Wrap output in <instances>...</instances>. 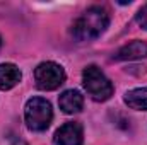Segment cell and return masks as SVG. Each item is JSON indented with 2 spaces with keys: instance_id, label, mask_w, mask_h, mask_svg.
I'll return each mask as SVG.
<instances>
[{
  "instance_id": "11",
  "label": "cell",
  "mask_w": 147,
  "mask_h": 145,
  "mask_svg": "<svg viewBox=\"0 0 147 145\" xmlns=\"http://www.w3.org/2000/svg\"><path fill=\"white\" fill-rule=\"evenodd\" d=\"M14 145H28L26 142H22V140H17V142H14Z\"/></svg>"
},
{
  "instance_id": "5",
  "label": "cell",
  "mask_w": 147,
  "mask_h": 145,
  "mask_svg": "<svg viewBox=\"0 0 147 145\" xmlns=\"http://www.w3.org/2000/svg\"><path fill=\"white\" fill-rule=\"evenodd\" d=\"M82 140H84L82 126L79 123H74V121L60 126L53 137L55 145H82Z\"/></svg>"
},
{
  "instance_id": "2",
  "label": "cell",
  "mask_w": 147,
  "mask_h": 145,
  "mask_svg": "<svg viewBox=\"0 0 147 145\" xmlns=\"http://www.w3.org/2000/svg\"><path fill=\"white\" fill-rule=\"evenodd\" d=\"M24 119L31 132H45L53 119L51 104L43 97H31L24 108Z\"/></svg>"
},
{
  "instance_id": "4",
  "label": "cell",
  "mask_w": 147,
  "mask_h": 145,
  "mask_svg": "<svg viewBox=\"0 0 147 145\" xmlns=\"http://www.w3.org/2000/svg\"><path fill=\"white\" fill-rule=\"evenodd\" d=\"M65 70L55 62H43L34 70V80L38 89L41 91H55L65 82Z\"/></svg>"
},
{
  "instance_id": "12",
  "label": "cell",
  "mask_w": 147,
  "mask_h": 145,
  "mask_svg": "<svg viewBox=\"0 0 147 145\" xmlns=\"http://www.w3.org/2000/svg\"><path fill=\"white\" fill-rule=\"evenodd\" d=\"M0 46H2V39H0Z\"/></svg>"
},
{
  "instance_id": "10",
  "label": "cell",
  "mask_w": 147,
  "mask_h": 145,
  "mask_svg": "<svg viewBox=\"0 0 147 145\" xmlns=\"http://www.w3.org/2000/svg\"><path fill=\"white\" fill-rule=\"evenodd\" d=\"M135 21L142 29H147V3L139 9V12L135 14Z\"/></svg>"
},
{
  "instance_id": "9",
  "label": "cell",
  "mask_w": 147,
  "mask_h": 145,
  "mask_svg": "<svg viewBox=\"0 0 147 145\" xmlns=\"http://www.w3.org/2000/svg\"><path fill=\"white\" fill-rule=\"evenodd\" d=\"M123 101L128 108L137 109V111H147V87L128 91L125 94Z\"/></svg>"
},
{
  "instance_id": "7",
  "label": "cell",
  "mask_w": 147,
  "mask_h": 145,
  "mask_svg": "<svg viewBox=\"0 0 147 145\" xmlns=\"http://www.w3.org/2000/svg\"><path fill=\"white\" fill-rule=\"evenodd\" d=\"M58 104H60V109L65 114H74V113H79L82 109V106H84V97L80 96L79 91L69 89V91L62 92V96L58 97Z\"/></svg>"
},
{
  "instance_id": "8",
  "label": "cell",
  "mask_w": 147,
  "mask_h": 145,
  "mask_svg": "<svg viewBox=\"0 0 147 145\" xmlns=\"http://www.w3.org/2000/svg\"><path fill=\"white\" fill-rule=\"evenodd\" d=\"M21 80V70L14 63H0V91L16 87Z\"/></svg>"
},
{
  "instance_id": "1",
  "label": "cell",
  "mask_w": 147,
  "mask_h": 145,
  "mask_svg": "<svg viewBox=\"0 0 147 145\" xmlns=\"http://www.w3.org/2000/svg\"><path fill=\"white\" fill-rule=\"evenodd\" d=\"M110 24V15L105 7H89L72 26V36L77 41H92L99 38Z\"/></svg>"
},
{
  "instance_id": "6",
  "label": "cell",
  "mask_w": 147,
  "mask_h": 145,
  "mask_svg": "<svg viewBox=\"0 0 147 145\" xmlns=\"http://www.w3.org/2000/svg\"><path fill=\"white\" fill-rule=\"evenodd\" d=\"M146 56H147V43L140 41V39H135V41L125 44L123 48H120L113 55V60L127 62V60H139V58H146Z\"/></svg>"
},
{
  "instance_id": "3",
  "label": "cell",
  "mask_w": 147,
  "mask_h": 145,
  "mask_svg": "<svg viewBox=\"0 0 147 145\" xmlns=\"http://www.w3.org/2000/svg\"><path fill=\"white\" fill-rule=\"evenodd\" d=\"M82 84L94 101H108L113 96V84L96 65H89L82 72Z\"/></svg>"
}]
</instances>
